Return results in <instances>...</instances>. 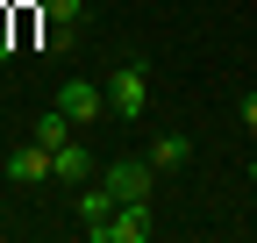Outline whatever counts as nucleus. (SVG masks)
<instances>
[{
  "mask_svg": "<svg viewBox=\"0 0 257 243\" xmlns=\"http://www.w3.org/2000/svg\"><path fill=\"white\" fill-rule=\"evenodd\" d=\"M43 22H79V0H36Z\"/></svg>",
  "mask_w": 257,
  "mask_h": 243,
  "instance_id": "9d476101",
  "label": "nucleus"
},
{
  "mask_svg": "<svg viewBox=\"0 0 257 243\" xmlns=\"http://www.w3.org/2000/svg\"><path fill=\"white\" fill-rule=\"evenodd\" d=\"M143 236H150V207L143 200H121L114 215L93 229V243H143Z\"/></svg>",
  "mask_w": 257,
  "mask_h": 243,
  "instance_id": "7ed1b4c3",
  "label": "nucleus"
},
{
  "mask_svg": "<svg viewBox=\"0 0 257 243\" xmlns=\"http://www.w3.org/2000/svg\"><path fill=\"white\" fill-rule=\"evenodd\" d=\"M0 172L15 179V186H43V179H50V150H43L36 136H29L22 150H8V158H0Z\"/></svg>",
  "mask_w": 257,
  "mask_h": 243,
  "instance_id": "39448f33",
  "label": "nucleus"
},
{
  "mask_svg": "<svg viewBox=\"0 0 257 243\" xmlns=\"http://www.w3.org/2000/svg\"><path fill=\"white\" fill-rule=\"evenodd\" d=\"M114 207H121V200L107 193V179H100V186H93V179H86V186H79V222H86V236H93V229H100V222L114 215Z\"/></svg>",
  "mask_w": 257,
  "mask_h": 243,
  "instance_id": "0eeeda50",
  "label": "nucleus"
},
{
  "mask_svg": "<svg viewBox=\"0 0 257 243\" xmlns=\"http://www.w3.org/2000/svg\"><path fill=\"white\" fill-rule=\"evenodd\" d=\"M250 186H257V158H250Z\"/></svg>",
  "mask_w": 257,
  "mask_h": 243,
  "instance_id": "ddd939ff",
  "label": "nucleus"
},
{
  "mask_svg": "<svg viewBox=\"0 0 257 243\" xmlns=\"http://www.w3.org/2000/svg\"><path fill=\"white\" fill-rule=\"evenodd\" d=\"M100 179H107V193H114V200H150V179H157V165H150V158H114Z\"/></svg>",
  "mask_w": 257,
  "mask_h": 243,
  "instance_id": "f03ea898",
  "label": "nucleus"
},
{
  "mask_svg": "<svg viewBox=\"0 0 257 243\" xmlns=\"http://www.w3.org/2000/svg\"><path fill=\"white\" fill-rule=\"evenodd\" d=\"M186 158H193V136H179V129H165V136L150 143V165H157V172H179Z\"/></svg>",
  "mask_w": 257,
  "mask_h": 243,
  "instance_id": "6e6552de",
  "label": "nucleus"
},
{
  "mask_svg": "<svg viewBox=\"0 0 257 243\" xmlns=\"http://www.w3.org/2000/svg\"><path fill=\"white\" fill-rule=\"evenodd\" d=\"M236 114H243V129H257V86H250L243 100H236Z\"/></svg>",
  "mask_w": 257,
  "mask_h": 243,
  "instance_id": "9b49d317",
  "label": "nucleus"
},
{
  "mask_svg": "<svg viewBox=\"0 0 257 243\" xmlns=\"http://www.w3.org/2000/svg\"><path fill=\"white\" fill-rule=\"evenodd\" d=\"M43 57H79V22H50V36H43Z\"/></svg>",
  "mask_w": 257,
  "mask_h": 243,
  "instance_id": "1a4fd4ad",
  "label": "nucleus"
},
{
  "mask_svg": "<svg viewBox=\"0 0 257 243\" xmlns=\"http://www.w3.org/2000/svg\"><path fill=\"white\" fill-rule=\"evenodd\" d=\"M143 107H150V65H143V57H128V65H114V79H107V114L136 122Z\"/></svg>",
  "mask_w": 257,
  "mask_h": 243,
  "instance_id": "f257e3e1",
  "label": "nucleus"
},
{
  "mask_svg": "<svg viewBox=\"0 0 257 243\" xmlns=\"http://www.w3.org/2000/svg\"><path fill=\"white\" fill-rule=\"evenodd\" d=\"M0 57H15V50H8V15H0Z\"/></svg>",
  "mask_w": 257,
  "mask_h": 243,
  "instance_id": "f8f14e48",
  "label": "nucleus"
},
{
  "mask_svg": "<svg viewBox=\"0 0 257 243\" xmlns=\"http://www.w3.org/2000/svg\"><path fill=\"white\" fill-rule=\"evenodd\" d=\"M93 172H100V158H93V143H86V136H72L64 150H50V179H64V186H86Z\"/></svg>",
  "mask_w": 257,
  "mask_h": 243,
  "instance_id": "20e7f679",
  "label": "nucleus"
},
{
  "mask_svg": "<svg viewBox=\"0 0 257 243\" xmlns=\"http://www.w3.org/2000/svg\"><path fill=\"white\" fill-rule=\"evenodd\" d=\"M57 107H64V114H72L79 129H86V122H100V107H107V86H93V79H72V86L57 93Z\"/></svg>",
  "mask_w": 257,
  "mask_h": 243,
  "instance_id": "423d86ee",
  "label": "nucleus"
}]
</instances>
